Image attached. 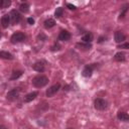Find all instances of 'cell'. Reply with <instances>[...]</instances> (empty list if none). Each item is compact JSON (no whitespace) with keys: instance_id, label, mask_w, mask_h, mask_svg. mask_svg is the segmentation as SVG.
Listing matches in <instances>:
<instances>
[{"instance_id":"obj_17","label":"cell","mask_w":129,"mask_h":129,"mask_svg":"<svg viewBox=\"0 0 129 129\" xmlns=\"http://www.w3.org/2000/svg\"><path fill=\"white\" fill-rule=\"evenodd\" d=\"M77 47H79L80 49H83V50H88V49L92 48V45H91V43L82 42V43H77Z\"/></svg>"},{"instance_id":"obj_18","label":"cell","mask_w":129,"mask_h":129,"mask_svg":"<svg viewBox=\"0 0 129 129\" xmlns=\"http://www.w3.org/2000/svg\"><path fill=\"white\" fill-rule=\"evenodd\" d=\"M43 24H44V27L45 28H51V27H53L55 25V21L53 19L49 18V19H46Z\"/></svg>"},{"instance_id":"obj_30","label":"cell","mask_w":129,"mask_h":129,"mask_svg":"<svg viewBox=\"0 0 129 129\" xmlns=\"http://www.w3.org/2000/svg\"><path fill=\"white\" fill-rule=\"evenodd\" d=\"M0 129H6V127H5V126H2V125H0Z\"/></svg>"},{"instance_id":"obj_31","label":"cell","mask_w":129,"mask_h":129,"mask_svg":"<svg viewBox=\"0 0 129 129\" xmlns=\"http://www.w3.org/2000/svg\"><path fill=\"white\" fill-rule=\"evenodd\" d=\"M0 37H1V31H0Z\"/></svg>"},{"instance_id":"obj_29","label":"cell","mask_w":129,"mask_h":129,"mask_svg":"<svg viewBox=\"0 0 129 129\" xmlns=\"http://www.w3.org/2000/svg\"><path fill=\"white\" fill-rule=\"evenodd\" d=\"M104 40H106V37H105V36H100L99 39H98V42L101 43V42H103Z\"/></svg>"},{"instance_id":"obj_24","label":"cell","mask_w":129,"mask_h":129,"mask_svg":"<svg viewBox=\"0 0 129 129\" xmlns=\"http://www.w3.org/2000/svg\"><path fill=\"white\" fill-rule=\"evenodd\" d=\"M118 48H124V49H128V48H129V43H128V42L121 43L120 45H118Z\"/></svg>"},{"instance_id":"obj_20","label":"cell","mask_w":129,"mask_h":129,"mask_svg":"<svg viewBox=\"0 0 129 129\" xmlns=\"http://www.w3.org/2000/svg\"><path fill=\"white\" fill-rule=\"evenodd\" d=\"M19 10H20L21 12H23V13H27V12L29 11V4L26 3V2L21 3L20 6H19Z\"/></svg>"},{"instance_id":"obj_6","label":"cell","mask_w":129,"mask_h":129,"mask_svg":"<svg viewBox=\"0 0 129 129\" xmlns=\"http://www.w3.org/2000/svg\"><path fill=\"white\" fill-rule=\"evenodd\" d=\"M19 93H20V90H19L18 88H15V89L10 90V91L7 93L6 97H7V99H8V100L12 101V100H15V99H17V98H18Z\"/></svg>"},{"instance_id":"obj_25","label":"cell","mask_w":129,"mask_h":129,"mask_svg":"<svg viewBox=\"0 0 129 129\" xmlns=\"http://www.w3.org/2000/svg\"><path fill=\"white\" fill-rule=\"evenodd\" d=\"M59 48H60V46H59V44H57V43H55L54 45H52V46H51V50H52V51L59 50Z\"/></svg>"},{"instance_id":"obj_23","label":"cell","mask_w":129,"mask_h":129,"mask_svg":"<svg viewBox=\"0 0 129 129\" xmlns=\"http://www.w3.org/2000/svg\"><path fill=\"white\" fill-rule=\"evenodd\" d=\"M127 10H128V5H125V6L122 8V11H121V13H120V18H124V16H125Z\"/></svg>"},{"instance_id":"obj_21","label":"cell","mask_w":129,"mask_h":129,"mask_svg":"<svg viewBox=\"0 0 129 129\" xmlns=\"http://www.w3.org/2000/svg\"><path fill=\"white\" fill-rule=\"evenodd\" d=\"M10 5H11V1L10 0H0V9L7 8Z\"/></svg>"},{"instance_id":"obj_15","label":"cell","mask_w":129,"mask_h":129,"mask_svg":"<svg viewBox=\"0 0 129 129\" xmlns=\"http://www.w3.org/2000/svg\"><path fill=\"white\" fill-rule=\"evenodd\" d=\"M117 118H118L119 120H121V121H124V122H126V121L129 120V116H128V114L125 113V112H119V113L117 114Z\"/></svg>"},{"instance_id":"obj_16","label":"cell","mask_w":129,"mask_h":129,"mask_svg":"<svg viewBox=\"0 0 129 129\" xmlns=\"http://www.w3.org/2000/svg\"><path fill=\"white\" fill-rule=\"evenodd\" d=\"M0 57L1 58H4V59H13V55L10 52L4 51V50H1L0 51Z\"/></svg>"},{"instance_id":"obj_9","label":"cell","mask_w":129,"mask_h":129,"mask_svg":"<svg viewBox=\"0 0 129 129\" xmlns=\"http://www.w3.org/2000/svg\"><path fill=\"white\" fill-rule=\"evenodd\" d=\"M70 38H71V33L67 30H62L58 34V39L61 41H68Z\"/></svg>"},{"instance_id":"obj_3","label":"cell","mask_w":129,"mask_h":129,"mask_svg":"<svg viewBox=\"0 0 129 129\" xmlns=\"http://www.w3.org/2000/svg\"><path fill=\"white\" fill-rule=\"evenodd\" d=\"M60 89V84H55V85H52L50 88H48L47 90H46V92H45V95H46V97H52V96H54L57 92H58V90Z\"/></svg>"},{"instance_id":"obj_22","label":"cell","mask_w":129,"mask_h":129,"mask_svg":"<svg viewBox=\"0 0 129 129\" xmlns=\"http://www.w3.org/2000/svg\"><path fill=\"white\" fill-rule=\"evenodd\" d=\"M62 12H63L62 8H61V7H58V8H56V10H55V12H54V16H55L56 18H59V17L62 15Z\"/></svg>"},{"instance_id":"obj_12","label":"cell","mask_w":129,"mask_h":129,"mask_svg":"<svg viewBox=\"0 0 129 129\" xmlns=\"http://www.w3.org/2000/svg\"><path fill=\"white\" fill-rule=\"evenodd\" d=\"M93 39H94V35L91 32H88V33L84 34L83 37H82L83 42H86V43H91L93 41Z\"/></svg>"},{"instance_id":"obj_8","label":"cell","mask_w":129,"mask_h":129,"mask_svg":"<svg viewBox=\"0 0 129 129\" xmlns=\"http://www.w3.org/2000/svg\"><path fill=\"white\" fill-rule=\"evenodd\" d=\"M114 39H115V41L117 43H120V42H123L126 39V36H125V34L122 31H117V32H115Z\"/></svg>"},{"instance_id":"obj_11","label":"cell","mask_w":129,"mask_h":129,"mask_svg":"<svg viewBox=\"0 0 129 129\" xmlns=\"http://www.w3.org/2000/svg\"><path fill=\"white\" fill-rule=\"evenodd\" d=\"M1 24H2V26L4 28H7L9 26V24H10V16H9V14H5V15L2 16V18H1Z\"/></svg>"},{"instance_id":"obj_5","label":"cell","mask_w":129,"mask_h":129,"mask_svg":"<svg viewBox=\"0 0 129 129\" xmlns=\"http://www.w3.org/2000/svg\"><path fill=\"white\" fill-rule=\"evenodd\" d=\"M24 38H25V35L22 32H15V33L12 34L10 40H11L12 43H18V42L23 41Z\"/></svg>"},{"instance_id":"obj_13","label":"cell","mask_w":129,"mask_h":129,"mask_svg":"<svg viewBox=\"0 0 129 129\" xmlns=\"http://www.w3.org/2000/svg\"><path fill=\"white\" fill-rule=\"evenodd\" d=\"M37 92H31L29 94H27L25 97H24V102L25 103H28V102H31L32 100H34L36 97H37Z\"/></svg>"},{"instance_id":"obj_7","label":"cell","mask_w":129,"mask_h":129,"mask_svg":"<svg viewBox=\"0 0 129 129\" xmlns=\"http://www.w3.org/2000/svg\"><path fill=\"white\" fill-rule=\"evenodd\" d=\"M94 68H95V66H93V64H89V66H86V67L84 68L83 72H82V75H83L84 77H86V78H89V77H91V76H92V73H93V70H94Z\"/></svg>"},{"instance_id":"obj_10","label":"cell","mask_w":129,"mask_h":129,"mask_svg":"<svg viewBox=\"0 0 129 129\" xmlns=\"http://www.w3.org/2000/svg\"><path fill=\"white\" fill-rule=\"evenodd\" d=\"M32 69H33L34 71H36V72L41 73V72L44 71V62H43V61H36V62L32 66Z\"/></svg>"},{"instance_id":"obj_19","label":"cell","mask_w":129,"mask_h":129,"mask_svg":"<svg viewBox=\"0 0 129 129\" xmlns=\"http://www.w3.org/2000/svg\"><path fill=\"white\" fill-rule=\"evenodd\" d=\"M22 76V72L21 71H13L11 76H10V80L13 81V80H17L18 78H20Z\"/></svg>"},{"instance_id":"obj_2","label":"cell","mask_w":129,"mask_h":129,"mask_svg":"<svg viewBox=\"0 0 129 129\" xmlns=\"http://www.w3.org/2000/svg\"><path fill=\"white\" fill-rule=\"evenodd\" d=\"M94 106H95V108H96L97 110L102 111V110H105V109L107 108L108 103H107V101L104 100V99L97 98V99L94 101Z\"/></svg>"},{"instance_id":"obj_26","label":"cell","mask_w":129,"mask_h":129,"mask_svg":"<svg viewBox=\"0 0 129 129\" xmlns=\"http://www.w3.org/2000/svg\"><path fill=\"white\" fill-rule=\"evenodd\" d=\"M37 38L38 39H40V40H42V41H44L45 39H46V36L44 35V34H42V33H40L38 36H37Z\"/></svg>"},{"instance_id":"obj_28","label":"cell","mask_w":129,"mask_h":129,"mask_svg":"<svg viewBox=\"0 0 129 129\" xmlns=\"http://www.w3.org/2000/svg\"><path fill=\"white\" fill-rule=\"evenodd\" d=\"M27 22H28L29 24L33 25V24H34V19H33V18H31V17H29V18H27Z\"/></svg>"},{"instance_id":"obj_27","label":"cell","mask_w":129,"mask_h":129,"mask_svg":"<svg viewBox=\"0 0 129 129\" xmlns=\"http://www.w3.org/2000/svg\"><path fill=\"white\" fill-rule=\"evenodd\" d=\"M67 7H68L69 9H71V10H76V6L73 5V4H71V3H68V4H67Z\"/></svg>"},{"instance_id":"obj_1","label":"cell","mask_w":129,"mask_h":129,"mask_svg":"<svg viewBox=\"0 0 129 129\" xmlns=\"http://www.w3.org/2000/svg\"><path fill=\"white\" fill-rule=\"evenodd\" d=\"M48 79L45 76H36L32 79V85L36 88H42L45 85H47Z\"/></svg>"},{"instance_id":"obj_4","label":"cell","mask_w":129,"mask_h":129,"mask_svg":"<svg viewBox=\"0 0 129 129\" xmlns=\"http://www.w3.org/2000/svg\"><path fill=\"white\" fill-rule=\"evenodd\" d=\"M9 16H10V21L14 24L19 23L20 20H21V16H20V14L17 10H11L10 13H9Z\"/></svg>"},{"instance_id":"obj_32","label":"cell","mask_w":129,"mask_h":129,"mask_svg":"<svg viewBox=\"0 0 129 129\" xmlns=\"http://www.w3.org/2000/svg\"><path fill=\"white\" fill-rule=\"evenodd\" d=\"M68 129H73V128H68Z\"/></svg>"},{"instance_id":"obj_14","label":"cell","mask_w":129,"mask_h":129,"mask_svg":"<svg viewBox=\"0 0 129 129\" xmlns=\"http://www.w3.org/2000/svg\"><path fill=\"white\" fill-rule=\"evenodd\" d=\"M125 58H126V57H125V53L122 52V51H119V52L115 53V55H114V59H115L116 61H119V62L124 61Z\"/></svg>"}]
</instances>
